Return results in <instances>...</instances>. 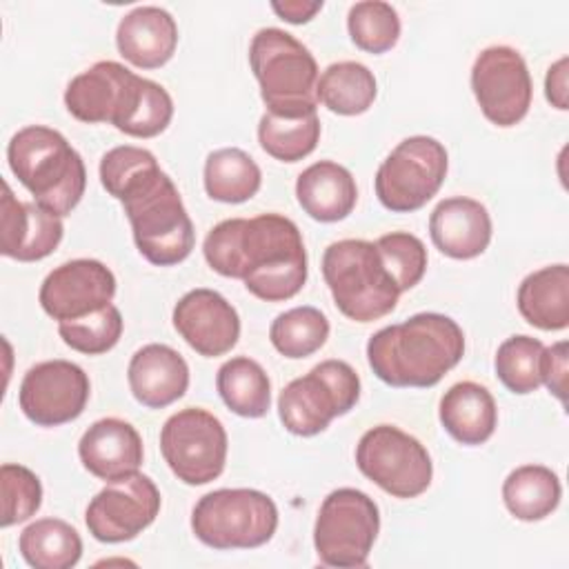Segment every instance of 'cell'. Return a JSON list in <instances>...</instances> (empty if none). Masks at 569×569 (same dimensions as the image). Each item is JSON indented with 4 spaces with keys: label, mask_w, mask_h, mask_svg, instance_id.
I'll return each instance as SVG.
<instances>
[{
    "label": "cell",
    "mask_w": 569,
    "mask_h": 569,
    "mask_svg": "<svg viewBox=\"0 0 569 569\" xmlns=\"http://www.w3.org/2000/svg\"><path fill=\"white\" fill-rule=\"evenodd\" d=\"M447 169L449 158L442 142L431 136L405 138L378 167L376 196L389 211H416L438 193Z\"/></svg>",
    "instance_id": "obj_10"
},
{
    "label": "cell",
    "mask_w": 569,
    "mask_h": 569,
    "mask_svg": "<svg viewBox=\"0 0 569 569\" xmlns=\"http://www.w3.org/2000/svg\"><path fill=\"white\" fill-rule=\"evenodd\" d=\"M78 456L91 476L104 482H116L140 469L144 449L142 438L131 422L100 418L82 433Z\"/></svg>",
    "instance_id": "obj_20"
},
{
    "label": "cell",
    "mask_w": 569,
    "mask_h": 569,
    "mask_svg": "<svg viewBox=\"0 0 569 569\" xmlns=\"http://www.w3.org/2000/svg\"><path fill=\"white\" fill-rule=\"evenodd\" d=\"M100 182L129 218L138 251L158 267L182 262L196 242L178 187L149 149L120 144L100 160Z\"/></svg>",
    "instance_id": "obj_1"
},
{
    "label": "cell",
    "mask_w": 569,
    "mask_h": 569,
    "mask_svg": "<svg viewBox=\"0 0 569 569\" xmlns=\"http://www.w3.org/2000/svg\"><path fill=\"white\" fill-rule=\"evenodd\" d=\"M380 531V511L371 496L353 487L331 491L316 518L313 547L327 567H365Z\"/></svg>",
    "instance_id": "obj_9"
},
{
    "label": "cell",
    "mask_w": 569,
    "mask_h": 569,
    "mask_svg": "<svg viewBox=\"0 0 569 569\" xmlns=\"http://www.w3.org/2000/svg\"><path fill=\"white\" fill-rule=\"evenodd\" d=\"M545 345L531 336H511L496 351V376L498 380L518 396L533 393L540 382V356Z\"/></svg>",
    "instance_id": "obj_34"
},
{
    "label": "cell",
    "mask_w": 569,
    "mask_h": 569,
    "mask_svg": "<svg viewBox=\"0 0 569 569\" xmlns=\"http://www.w3.org/2000/svg\"><path fill=\"white\" fill-rule=\"evenodd\" d=\"M358 398L356 369L345 360H322L280 391L278 416L287 431L307 438L325 431L333 418L349 413Z\"/></svg>",
    "instance_id": "obj_8"
},
{
    "label": "cell",
    "mask_w": 569,
    "mask_h": 569,
    "mask_svg": "<svg viewBox=\"0 0 569 569\" xmlns=\"http://www.w3.org/2000/svg\"><path fill=\"white\" fill-rule=\"evenodd\" d=\"M540 382L547 385L562 405L567 400V342L560 340L542 349L540 356Z\"/></svg>",
    "instance_id": "obj_39"
},
{
    "label": "cell",
    "mask_w": 569,
    "mask_h": 569,
    "mask_svg": "<svg viewBox=\"0 0 569 569\" xmlns=\"http://www.w3.org/2000/svg\"><path fill=\"white\" fill-rule=\"evenodd\" d=\"M445 431L460 445L476 447L487 442L498 425V407L487 387L462 380L451 385L440 398L438 409Z\"/></svg>",
    "instance_id": "obj_25"
},
{
    "label": "cell",
    "mask_w": 569,
    "mask_h": 569,
    "mask_svg": "<svg viewBox=\"0 0 569 569\" xmlns=\"http://www.w3.org/2000/svg\"><path fill=\"white\" fill-rule=\"evenodd\" d=\"M520 316L542 329L560 331L569 325V267L549 264L529 273L518 287Z\"/></svg>",
    "instance_id": "obj_26"
},
{
    "label": "cell",
    "mask_w": 569,
    "mask_h": 569,
    "mask_svg": "<svg viewBox=\"0 0 569 569\" xmlns=\"http://www.w3.org/2000/svg\"><path fill=\"white\" fill-rule=\"evenodd\" d=\"M191 529L213 549H253L273 538L278 507L258 489H216L196 502Z\"/></svg>",
    "instance_id": "obj_7"
},
{
    "label": "cell",
    "mask_w": 569,
    "mask_h": 569,
    "mask_svg": "<svg viewBox=\"0 0 569 569\" xmlns=\"http://www.w3.org/2000/svg\"><path fill=\"white\" fill-rule=\"evenodd\" d=\"M147 78L136 76L124 64L100 60L71 78L64 91L67 111L80 122H109L124 131L142 98Z\"/></svg>",
    "instance_id": "obj_13"
},
{
    "label": "cell",
    "mask_w": 569,
    "mask_h": 569,
    "mask_svg": "<svg viewBox=\"0 0 569 569\" xmlns=\"http://www.w3.org/2000/svg\"><path fill=\"white\" fill-rule=\"evenodd\" d=\"M347 29L353 44L367 53H385L400 38L398 11L382 0H362L349 9Z\"/></svg>",
    "instance_id": "obj_35"
},
{
    "label": "cell",
    "mask_w": 569,
    "mask_h": 569,
    "mask_svg": "<svg viewBox=\"0 0 569 569\" xmlns=\"http://www.w3.org/2000/svg\"><path fill=\"white\" fill-rule=\"evenodd\" d=\"M160 491L156 482L136 471L122 480L107 482L84 511L89 533L100 542H127L142 533L160 513Z\"/></svg>",
    "instance_id": "obj_15"
},
{
    "label": "cell",
    "mask_w": 569,
    "mask_h": 569,
    "mask_svg": "<svg viewBox=\"0 0 569 569\" xmlns=\"http://www.w3.org/2000/svg\"><path fill=\"white\" fill-rule=\"evenodd\" d=\"M296 198L313 220L338 222L353 211L358 187L347 167L333 160H318L298 176Z\"/></svg>",
    "instance_id": "obj_24"
},
{
    "label": "cell",
    "mask_w": 569,
    "mask_h": 569,
    "mask_svg": "<svg viewBox=\"0 0 569 569\" xmlns=\"http://www.w3.org/2000/svg\"><path fill=\"white\" fill-rule=\"evenodd\" d=\"M207 264L244 282L264 302L293 298L307 282V251L300 229L280 213L218 222L202 244Z\"/></svg>",
    "instance_id": "obj_2"
},
{
    "label": "cell",
    "mask_w": 569,
    "mask_h": 569,
    "mask_svg": "<svg viewBox=\"0 0 569 569\" xmlns=\"http://www.w3.org/2000/svg\"><path fill=\"white\" fill-rule=\"evenodd\" d=\"M471 89L485 118L498 127L518 124L531 107V76L513 47L482 49L471 67Z\"/></svg>",
    "instance_id": "obj_14"
},
{
    "label": "cell",
    "mask_w": 569,
    "mask_h": 569,
    "mask_svg": "<svg viewBox=\"0 0 569 569\" xmlns=\"http://www.w3.org/2000/svg\"><path fill=\"white\" fill-rule=\"evenodd\" d=\"M378 93L371 69L356 60L329 64L318 78V102L338 116L365 113Z\"/></svg>",
    "instance_id": "obj_31"
},
{
    "label": "cell",
    "mask_w": 569,
    "mask_h": 569,
    "mask_svg": "<svg viewBox=\"0 0 569 569\" xmlns=\"http://www.w3.org/2000/svg\"><path fill=\"white\" fill-rule=\"evenodd\" d=\"M260 182V167L238 147L216 149L204 160V191L211 200L227 204L247 202L258 193Z\"/></svg>",
    "instance_id": "obj_29"
},
{
    "label": "cell",
    "mask_w": 569,
    "mask_h": 569,
    "mask_svg": "<svg viewBox=\"0 0 569 569\" xmlns=\"http://www.w3.org/2000/svg\"><path fill=\"white\" fill-rule=\"evenodd\" d=\"M129 389L149 409H164L180 400L189 387V365L169 345L151 342L131 356Z\"/></svg>",
    "instance_id": "obj_22"
},
{
    "label": "cell",
    "mask_w": 569,
    "mask_h": 569,
    "mask_svg": "<svg viewBox=\"0 0 569 569\" xmlns=\"http://www.w3.org/2000/svg\"><path fill=\"white\" fill-rule=\"evenodd\" d=\"M322 276L342 316L371 322L391 313L400 289L387 273L382 258L369 240H338L325 249Z\"/></svg>",
    "instance_id": "obj_6"
},
{
    "label": "cell",
    "mask_w": 569,
    "mask_h": 569,
    "mask_svg": "<svg viewBox=\"0 0 569 569\" xmlns=\"http://www.w3.org/2000/svg\"><path fill=\"white\" fill-rule=\"evenodd\" d=\"M271 9L287 22L291 24H302L309 22L320 9H322V0L316 2H307V0H284V2H271Z\"/></svg>",
    "instance_id": "obj_41"
},
{
    "label": "cell",
    "mask_w": 569,
    "mask_h": 569,
    "mask_svg": "<svg viewBox=\"0 0 569 569\" xmlns=\"http://www.w3.org/2000/svg\"><path fill=\"white\" fill-rule=\"evenodd\" d=\"M222 402L242 418H262L271 407V382L260 362L236 356L227 360L216 376Z\"/></svg>",
    "instance_id": "obj_30"
},
{
    "label": "cell",
    "mask_w": 569,
    "mask_h": 569,
    "mask_svg": "<svg viewBox=\"0 0 569 569\" xmlns=\"http://www.w3.org/2000/svg\"><path fill=\"white\" fill-rule=\"evenodd\" d=\"M89 378L76 362L56 358L33 365L18 391L22 413L38 427H58L76 420L89 400Z\"/></svg>",
    "instance_id": "obj_16"
},
{
    "label": "cell",
    "mask_w": 569,
    "mask_h": 569,
    "mask_svg": "<svg viewBox=\"0 0 569 569\" xmlns=\"http://www.w3.org/2000/svg\"><path fill=\"white\" fill-rule=\"evenodd\" d=\"M0 251L18 262H36L53 253L64 227L60 216L38 202H22L13 196L9 182H2L0 207Z\"/></svg>",
    "instance_id": "obj_19"
},
{
    "label": "cell",
    "mask_w": 569,
    "mask_h": 569,
    "mask_svg": "<svg viewBox=\"0 0 569 569\" xmlns=\"http://www.w3.org/2000/svg\"><path fill=\"white\" fill-rule=\"evenodd\" d=\"M249 64L269 113L300 118L318 107V64L311 51L278 27L256 31Z\"/></svg>",
    "instance_id": "obj_5"
},
{
    "label": "cell",
    "mask_w": 569,
    "mask_h": 569,
    "mask_svg": "<svg viewBox=\"0 0 569 569\" xmlns=\"http://www.w3.org/2000/svg\"><path fill=\"white\" fill-rule=\"evenodd\" d=\"M329 338V320L316 307H293L280 313L269 329V340L284 358H307Z\"/></svg>",
    "instance_id": "obj_33"
},
{
    "label": "cell",
    "mask_w": 569,
    "mask_h": 569,
    "mask_svg": "<svg viewBox=\"0 0 569 569\" xmlns=\"http://www.w3.org/2000/svg\"><path fill=\"white\" fill-rule=\"evenodd\" d=\"M18 549L33 569H71L82 556V540L69 522L40 518L22 529Z\"/></svg>",
    "instance_id": "obj_28"
},
{
    "label": "cell",
    "mask_w": 569,
    "mask_h": 569,
    "mask_svg": "<svg viewBox=\"0 0 569 569\" xmlns=\"http://www.w3.org/2000/svg\"><path fill=\"white\" fill-rule=\"evenodd\" d=\"M160 451L184 485L216 480L227 462V431L207 409L187 407L169 416L160 431Z\"/></svg>",
    "instance_id": "obj_12"
},
{
    "label": "cell",
    "mask_w": 569,
    "mask_h": 569,
    "mask_svg": "<svg viewBox=\"0 0 569 569\" xmlns=\"http://www.w3.org/2000/svg\"><path fill=\"white\" fill-rule=\"evenodd\" d=\"M0 493H2V527H11L29 520L42 505L40 478L13 462L0 467Z\"/></svg>",
    "instance_id": "obj_38"
},
{
    "label": "cell",
    "mask_w": 569,
    "mask_h": 569,
    "mask_svg": "<svg viewBox=\"0 0 569 569\" xmlns=\"http://www.w3.org/2000/svg\"><path fill=\"white\" fill-rule=\"evenodd\" d=\"M465 353L460 325L445 313H416L382 327L367 342L371 371L389 387H433Z\"/></svg>",
    "instance_id": "obj_3"
},
{
    "label": "cell",
    "mask_w": 569,
    "mask_h": 569,
    "mask_svg": "<svg viewBox=\"0 0 569 569\" xmlns=\"http://www.w3.org/2000/svg\"><path fill=\"white\" fill-rule=\"evenodd\" d=\"M116 296V276L107 264L91 258L62 262L40 284L38 300L47 316L58 322L89 316Z\"/></svg>",
    "instance_id": "obj_17"
},
{
    "label": "cell",
    "mask_w": 569,
    "mask_h": 569,
    "mask_svg": "<svg viewBox=\"0 0 569 569\" xmlns=\"http://www.w3.org/2000/svg\"><path fill=\"white\" fill-rule=\"evenodd\" d=\"M545 93L556 109L560 111L567 109V58L565 56L549 67L545 78Z\"/></svg>",
    "instance_id": "obj_40"
},
{
    "label": "cell",
    "mask_w": 569,
    "mask_h": 569,
    "mask_svg": "<svg viewBox=\"0 0 569 569\" xmlns=\"http://www.w3.org/2000/svg\"><path fill=\"white\" fill-rule=\"evenodd\" d=\"M373 244L400 293L422 280L427 271V249L418 236L409 231H391L380 236Z\"/></svg>",
    "instance_id": "obj_37"
},
{
    "label": "cell",
    "mask_w": 569,
    "mask_h": 569,
    "mask_svg": "<svg viewBox=\"0 0 569 569\" xmlns=\"http://www.w3.org/2000/svg\"><path fill=\"white\" fill-rule=\"evenodd\" d=\"M116 44L133 67L158 69L178 47V24L167 9L136 7L118 22Z\"/></svg>",
    "instance_id": "obj_23"
},
{
    "label": "cell",
    "mask_w": 569,
    "mask_h": 569,
    "mask_svg": "<svg viewBox=\"0 0 569 569\" xmlns=\"http://www.w3.org/2000/svg\"><path fill=\"white\" fill-rule=\"evenodd\" d=\"M356 465L373 485L393 498H418L431 485L433 462L425 445L393 425H378L362 433Z\"/></svg>",
    "instance_id": "obj_11"
},
{
    "label": "cell",
    "mask_w": 569,
    "mask_h": 569,
    "mask_svg": "<svg viewBox=\"0 0 569 569\" xmlns=\"http://www.w3.org/2000/svg\"><path fill=\"white\" fill-rule=\"evenodd\" d=\"M173 327L204 358L231 351L240 338L238 311L213 289H191L173 307Z\"/></svg>",
    "instance_id": "obj_18"
},
{
    "label": "cell",
    "mask_w": 569,
    "mask_h": 569,
    "mask_svg": "<svg viewBox=\"0 0 569 569\" xmlns=\"http://www.w3.org/2000/svg\"><path fill=\"white\" fill-rule=\"evenodd\" d=\"M320 140V118L318 113H307L300 118H284L264 111L258 122L260 147L280 162H298L307 158Z\"/></svg>",
    "instance_id": "obj_32"
},
{
    "label": "cell",
    "mask_w": 569,
    "mask_h": 569,
    "mask_svg": "<svg viewBox=\"0 0 569 569\" xmlns=\"http://www.w3.org/2000/svg\"><path fill=\"white\" fill-rule=\"evenodd\" d=\"M562 498L558 476L545 465L516 467L502 485V500L509 513L525 522H536L556 511Z\"/></svg>",
    "instance_id": "obj_27"
},
{
    "label": "cell",
    "mask_w": 569,
    "mask_h": 569,
    "mask_svg": "<svg viewBox=\"0 0 569 569\" xmlns=\"http://www.w3.org/2000/svg\"><path fill=\"white\" fill-rule=\"evenodd\" d=\"M58 333L73 351L100 356L118 345L122 336V316L116 305H107L89 316L58 322Z\"/></svg>",
    "instance_id": "obj_36"
},
{
    "label": "cell",
    "mask_w": 569,
    "mask_h": 569,
    "mask_svg": "<svg viewBox=\"0 0 569 569\" xmlns=\"http://www.w3.org/2000/svg\"><path fill=\"white\" fill-rule=\"evenodd\" d=\"M7 160L33 200L60 218L71 213L84 196V162L67 138L51 127L29 124L13 133Z\"/></svg>",
    "instance_id": "obj_4"
},
{
    "label": "cell",
    "mask_w": 569,
    "mask_h": 569,
    "mask_svg": "<svg viewBox=\"0 0 569 569\" xmlns=\"http://www.w3.org/2000/svg\"><path fill=\"white\" fill-rule=\"evenodd\" d=\"M429 236L440 253L453 260H471L491 242V216L480 200L445 198L429 216Z\"/></svg>",
    "instance_id": "obj_21"
}]
</instances>
